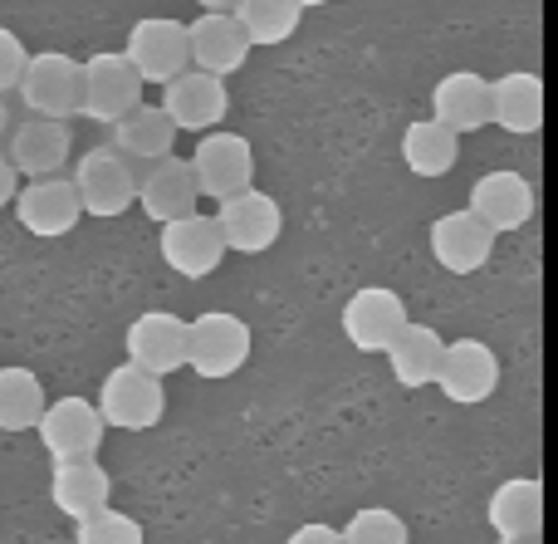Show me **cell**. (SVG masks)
Returning a JSON list of instances; mask_svg holds the SVG:
<instances>
[{
	"mask_svg": "<svg viewBox=\"0 0 558 544\" xmlns=\"http://www.w3.org/2000/svg\"><path fill=\"white\" fill-rule=\"evenodd\" d=\"M25 45H20V35L15 29H5L0 25V98L10 94V88L20 84V69H25Z\"/></svg>",
	"mask_w": 558,
	"mask_h": 544,
	"instance_id": "1f68e13d",
	"label": "cell"
},
{
	"mask_svg": "<svg viewBox=\"0 0 558 544\" xmlns=\"http://www.w3.org/2000/svg\"><path fill=\"white\" fill-rule=\"evenodd\" d=\"M211 221H216V231H221L226 251H235V255H265L279 241V231H284V211H279V202L265 196L260 186H245V192L226 196Z\"/></svg>",
	"mask_w": 558,
	"mask_h": 544,
	"instance_id": "ba28073f",
	"label": "cell"
},
{
	"mask_svg": "<svg viewBox=\"0 0 558 544\" xmlns=\"http://www.w3.org/2000/svg\"><path fill=\"white\" fill-rule=\"evenodd\" d=\"M202 192H196V177L186 157H157L137 172V196L133 206H143L147 221L167 226V221H182V216L196 211Z\"/></svg>",
	"mask_w": 558,
	"mask_h": 544,
	"instance_id": "4fadbf2b",
	"label": "cell"
},
{
	"mask_svg": "<svg viewBox=\"0 0 558 544\" xmlns=\"http://www.w3.org/2000/svg\"><path fill=\"white\" fill-rule=\"evenodd\" d=\"M186 49H192V69L216 74V78H231L251 59V39L235 25L231 10H202L186 25Z\"/></svg>",
	"mask_w": 558,
	"mask_h": 544,
	"instance_id": "e0dca14e",
	"label": "cell"
},
{
	"mask_svg": "<svg viewBox=\"0 0 558 544\" xmlns=\"http://www.w3.org/2000/svg\"><path fill=\"white\" fill-rule=\"evenodd\" d=\"M157 108L172 118L177 133L182 128L186 133H211L226 118V108H231V94H226V78L202 74V69H182L177 78L162 84V104Z\"/></svg>",
	"mask_w": 558,
	"mask_h": 544,
	"instance_id": "7c38bea8",
	"label": "cell"
},
{
	"mask_svg": "<svg viewBox=\"0 0 558 544\" xmlns=\"http://www.w3.org/2000/svg\"><path fill=\"white\" fill-rule=\"evenodd\" d=\"M98 418H104V427L113 432H147L162 422L167 412V388L162 378H153V373H143L137 363H118L113 373L104 378V388H98Z\"/></svg>",
	"mask_w": 558,
	"mask_h": 544,
	"instance_id": "3957f363",
	"label": "cell"
},
{
	"mask_svg": "<svg viewBox=\"0 0 558 544\" xmlns=\"http://www.w3.org/2000/svg\"><path fill=\"white\" fill-rule=\"evenodd\" d=\"M123 59L137 69L143 84H167L182 69H192V49H186V25L172 15H143L133 20L123 39Z\"/></svg>",
	"mask_w": 558,
	"mask_h": 544,
	"instance_id": "5b68a950",
	"label": "cell"
},
{
	"mask_svg": "<svg viewBox=\"0 0 558 544\" xmlns=\"http://www.w3.org/2000/svg\"><path fill=\"white\" fill-rule=\"evenodd\" d=\"M172 143H177V128L157 104H137L133 113H123L113 123V147L128 162L147 167V162H157V157H172Z\"/></svg>",
	"mask_w": 558,
	"mask_h": 544,
	"instance_id": "484cf974",
	"label": "cell"
},
{
	"mask_svg": "<svg viewBox=\"0 0 558 544\" xmlns=\"http://www.w3.org/2000/svg\"><path fill=\"white\" fill-rule=\"evenodd\" d=\"M441 349H446V339L432 329V324L407 319L383 353H387V368H392V378L402 383V388H432L436 368H441Z\"/></svg>",
	"mask_w": 558,
	"mask_h": 544,
	"instance_id": "cb8c5ba5",
	"label": "cell"
},
{
	"mask_svg": "<svg viewBox=\"0 0 558 544\" xmlns=\"http://www.w3.org/2000/svg\"><path fill=\"white\" fill-rule=\"evenodd\" d=\"M465 211L495 235L524 231L534 221V182L524 172H510V167H495L481 182L471 186V206Z\"/></svg>",
	"mask_w": 558,
	"mask_h": 544,
	"instance_id": "30bf717a",
	"label": "cell"
},
{
	"mask_svg": "<svg viewBox=\"0 0 558 544\" xmlns=\"http://www.w3.org/2000/svg\"><path fill=\"white\" fill-rule=\"evenodd\" d=\"M143 88L147 84L123 59V49H104V55L84 59V104H78V113L104 123V128H113L118 118L133 113V108L143 104Z\"/></svg>",
	"mask_w": 558,
	"mask_h": 544,
	"instance_id": "52a82bcc",
	"label": "cell"
},
{
	"mask_svg": "<svg viewBox=\"0 0 558 544\" xmlns=\"http://www.w3.org/2000/svg\"><path fill=\"white\" fill-rule=\"evenodd\" d=\"M74 153V133L59 118H25V123L10 133V167L15 177L35 182V177H59V167Z\"/></svg>",
	"mask_w": 558,
	"mask_h": 544,
	"instance_id": "ffe728a7",
	"label": "cell"
},
{
	"mask_svg": "<svg viewBox=\"0 0 558 544\" xmlns=\"http://www.w3.org/2000/svg\"><path fill=\"white\" fill-rule=\"evenodd\" d=\"M436 388L456 402V408H481L490 392L500 388V359L485 339H456L441 349V368H436Z\"/></svg>",
	"mask_w": 558,
	"mask_h": 544,
	"instance_id": "9c48e42d",
	"label": "cell"
},
{
	"mask_svg": "<svg viewBox=\"0 0 558 544\" xmlns=\"http://www.w3.org/2000/svg\"><path fill=\"white\" fill-rule=\"evenodd\" d=\"M15 192H20V177H15V167H10V157L0 153V206L15 202Z\"/></svg>",
	"mask_w": 558,
	"mask_h": 544,
	"instance_id": "836d02e7",
	"label": "cell"
},
{
	"mask_svg": "<svg viewBox=\"0 0 558 544\" xmlns=\"http://www.w3.org/2000/svg\"><path fill=\"white\" fill-rule=\"evenodd\" d=\"M45 412V388L29 368H0V432H29Z\"/></svg>",
	"mask_w": 558,
	"mask_h": 544,
	"instance_id": "f1b7e54d",
	"label": "cell"
},
{
	"mask_svg": "<svg viewBox=\"0 0 558 544\" xmlns=\"http://www.w3.org/2000/svg\"><path fill=\"white\" fill-rule=\"evenodd\" d=\"M245 363H251V324L245 319L211 310L186 324V368L196 378H206V383L235 378Z\"/></svg>",
	"mask_w": 558,
	"mask_h": 544,
	"instance_id": "6da1fadb",
	"label": "cell"
},
{
	"mask_svg": "<svg viewBox=\"0 0 558 544\" xmlns=\"http://www.w3.org/2000/svg\"><path fill=\"white\" fill-rule=\"evenodd\" d=\"M407 324V304L387 285H363L353 300L343 304V339L357 353H383Z\"/></svg>",
	"mask_w": 558,
	"mask_h": 544,
	"instance_id": "9a60e30c",
	"label": "cell"
},
{
	"mask_svg": "<svg viewBox=\"0 0 558 544\" xmlns=\"http://www.w3.org/2000/svg\"><path fill=\"white\" fill-rule=\"evenodd\" d=\"M157 245H162V261L172 265L177 275H186V280H206V275H216V265L226 261L221 231H216V221L202 211L182 216V221H167Z\"/></svg>",
	"mask_w": 558,
	"mask_h": 544,
	"instance_id": "ac0fdd59",
	"label": "cell"
},
{
	"mask_svg": "<svg viewBox=\"0 0 558 544\" xmlns=\"http://www.w3.org/2000/svg\"><path fill=\"white\" fill-rule=\"evenodd\" d=\"M284 544H343V535H338L333 525H318V520H314V525H299Z\"/></svg>",
	"mask_w": 558,
	"mask_h": 544,
	"instance_id": "d6a6232c",
	"label": "cell"
},
{
	"mask_svg": "<svg viewBox=\"0 0 558 544\" xmlns=\"http://www.w3.org/2000/svg\"><path fill=\"white\" fill-rule=\"evenodd\" d=\"M338 535H343V544H407V520L397 510L373 506V510H357Z\"/></svg>",
	"mask_w": 558,
	"mask_h": 544,
	"instance_id": "f546056e",
	"label": "cell"
},
{
	"mask_svg": "<svg viewBox=\"0 0 558 544\" xmlns=\"http://www.w3.org/2000/svg\"><path fill=\"white\" fill-rule=\"evenodd\" d=\"M432 118L441 128H451L456 137L481 133V128L490 123V78H481L475 69H456V74L436 78Z\"/></svg>",
	"mask_w": 558,
	"mask_h": 544,
	"instance_id": "44dd1931",
	"label": "cell"
},
{
	"mask_svg": "<svg viewBox=\"0 0 558 544\" xmlns=\"http://www.w3.org/2000/svg\"><path fill=\"white\" fill-rule=\"evenodd\" d=\"M10 206H15L20 226H25L29 235H45V241L69 235L78 226V216H84L78 192H74V182H69V177H35V182L20 186Z\"/></svg>",
	"mask_w": 558,
	"mask_h": 544,
	"instance_id": "2e32d148",
	"label": "cell"
},
{
	"mask_svg": "<svg viewBox=\"0 0 558 544\" xmlns=\"http://www.w3.org/2000/svg\"><path fill=\"white\" fill-rule=\"evenodd\" d=\"M123 349H128V363H137L153 378H167V373L186 368V319H177L167 310L137 314L123 334Z\"/></svg>",
	"mask_w": 558,
	"mask_h": 544,
	"instance_id": "5bb4252c",
	"label": "cell"
},
{
	"mask_svg": "<svg viewBox=\"0 0 558 544\" xmlns=\"http://www.w3.org/2000/svg\"><path fill=\"white\" fill-rule=\"evenodd\" d=\"M35 432L54 461H78V457H98L108 427L88 398H59V402H45Z\"/></svg>",
	"mask_w": 558,
	"mask_h": 544,
	"instance_id": "8fae6325",
	"label": "cell"
},
{
	"mask_svg": "<svg viewBox=\"0 0 558 544\" xmlns=\"http://www.w3.org/2000/svg\"><path fill=\"white\" fill-rule=\"evenodd\" d=\"M500 544H539V535H524V540H500Z\"/></svg>",
	"mask_w": 558,
	"mask_h": 544,
	"instance_id": "74e56055",
	"label": "cell"
},
{
	"mask_svg": "<svg viewBox=\"0 0 558 544\" xmlns=\"http://www.w3.org/2000/svg\"><path fill=\"white\" fill-rule=\"evenodd\" d=\"M299 10H314V5H328V0H294Z\"/></svg>",
	"mask_w": 558,
	"mask_h": 544,
	"instance_id": "8d00e7d4",
	"label": "cell"
},
{
	"mask_svg": "<svg viewBox=\"0 0 558 544\" xmlns=\"http://www.w3.org/2000/svg\"><path fill=\"white\" fill-rule=\"evenodd\" d=\"M490 123H500L505 133L514 137H530L539 133L544 123V88H539V74L530 69H510L490 84Z\"/></svg>",
	"mask_w": 558,
	"mask_h": 544,
	"instance_id": "603a6c76",
	"label": "cell"
},
{
	"mask_svg": "<svg viewBox=\"0 0 558 544\" xmlns=\"http://www.w3.org/2000/svg\"><path fill=\"white\" fill-rule=\"evenodd\" d=\"M426 241H432V255L441 270L451 275H475L490 265L495 255V231H485L481 221H475L471 211H446L432 221V231H426Z\"/></svg>",
	"mask_w": 558,
	"mask_h": 544,
	"instance_id": "d6986e66",
	"label": "cell"
},
{
	"mask_svg": "<svg viewBox=\"0 0 558 544\" xmlns=\"http://www.w3.org/2000/svg\"><path fill=\"white\" fill-rule=\"evenodd\" d=\"M485 520H490V530L500 540L539 535L544 530V486L534 476L505 481V486L490 496V506H485Z\"/></svg>",
	"mask_w": 558,
	"mask_h": 544,
	"instance_id": "d4e9b609",
	"label": "cell"
},
{
	"mask_svg": "<svg viewBox=\"0 0 558 544\" xmlns=\"http://www.w3.org/2000/svg\"><path fill=\"white\" fill-rule=\"evenodd\" d=\"M74 192H78V206L84 216H98V221H113L133 206L137 196V167L128 162L118 147H88L74 167Z\"/></svg>",
	"mask_w": 558,
	"mask_h": 544,
	"instance_id": "277c9868",
	"label": "cell"
},
{
	"mask_svg": "<svg viewBox=\"0 0 558 544\" xmlns=\"http://www.w3.org/2000/svg\"><path fill=\"white\" fill-rule=\"evenodd\" d=\"M10 128V108H5V98H0V133Z\"/></svg>",
	"mask_w": 558,
	"mask_h": 544,
	"instance_id": "d590c367",
	"label": "cell"
},
{
	"mask_svg": "<svg viewBox=\"0 0 558 544\" xmlns=\"http://www.w3.org/2000/svg\"><path fill=\"white\" fill-rule=\"evenodd\" d=\"M202 10H235V0H196Z\"/></svg>",
	"mask_w": 558,
	"mask_h": 544,
	"instance_id": "e575fe53",
	"label": "cell"
},
{
	"mask_svg": "<svg viewBox=\"0 0 558 544\" xmlns=\"http://www.w3.org/2000/svg\"><path fill=\"white\" fill-rule=\"evenodd\" d=\"M192 162V177H196V192L202 196H216V202H226V196L245 192V186L255 182V147L251 137L241 133H202V143H196V153L186 157Z\"/></svg>",
	"mask_w": 558,
	"mask_h": 544,
	"instance_id": "8992f818",
	"label": "cell"
},
{
	"mask_svg": "<svg viewBox=\"0 0 558 544\" xmlns=\"http://www.w3.org/2000/svg\"><path fill=\"white\" fill-rule=\"evenodd\" d=\"M108 496H113V481H108V471L98 467L94 457L54 461V471H49V500H54V510H64L74 525L98 516V510L108 506Z\"/></svg>",
	"mask_w": 558,
	"mask_h": 544,
	"instance_id": "7402d4cb",
	"label": "cell"
},
{
	"mask_svg": "<svg viewBox=\"0 0 558 544\" xmlns=\"http://www.w3.org/2000/svg\"><path fill=\"white\" fill-rule=\"evenodd\" d=\"M15 94L25 98V108L35 118H74L78 104H84V64L69 55H59V49H39V55L25 59V69H20V84Z\"/></svg>",
	"mask_w": 558,
	"mask_h": 544,
	"instance_id": "7a4b0ae2",
	"label": "cell"
},
{
	"mask_svg": "<svg viewBox=\"0 0 558 544\" xmlns=\"http://www.w3.org/2000/svg\"><path fill=\"white\" fill-rule=\"evenodd\" d=\"M74 544H143V525H137L133 516H123V510H98V516L78 520V535Z\"/></svg>",
	"mask_w": 558,
	"mask_h": 544,
	"instance_id": "4dcf8cb0",
	"label": "cell"
},
{
	"mask_svg": "<svg viewBox=\"0 0 558 544\" xmlns=\"http://www.w3.org/2000/svg\"><path fill=\"white\" fill-rule=\"evenodd\" d=\"M231 15H235V25L245 29L251 49H255V45H284V39L294 35V25H299L304 10H299L294 0H235Z\"/></svg>",
	"mask_w": 558,
	"mask_h": 544,
	"instance_id": "83f0119b",
	"label": "cell"
},
{
	"mask_svg": "<svg viewBox=\"0 0 558 544\" xmlns=\"http://www.w3.org/2000/svg\"><path fill=\"white\" fill-rule=\"evenodd\" d=\"M456 157H461V137L451 133V128H441L436 118H416V123H407L402 133V162L412 177H446L456 167Z\"/></svg>",
	"mask_w": 558,
	"mask_h": 544,
	"instance_id": "4316f807",
	"label": "cell"
}]
</instances>
